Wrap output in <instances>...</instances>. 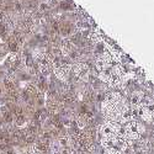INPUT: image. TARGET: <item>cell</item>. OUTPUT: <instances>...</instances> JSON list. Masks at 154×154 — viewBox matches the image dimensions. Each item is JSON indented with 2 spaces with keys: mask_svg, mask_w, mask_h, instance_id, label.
Masks as SVG:
<instances>
[{
  "mask_svg": "<svg viewBox=\"0 0 154 154\" xmlns=\"http://www.w3.org/2000/svg\"><path fill=\"white\" fill-rule=\"evenodd\" d=\"M104 154H123V153L116 148H107V149H105Z\"/></svg>",
  "mask_w": 154,
  "mask_h": 154,
  "instance_id": "obj_1",
  "label": "cell"
}]
</instances>
